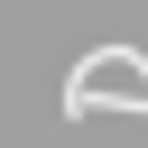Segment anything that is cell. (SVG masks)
<instances>
[{
  "label": "cell",
  "mask_w": 148,
  "mask_h": 148,
  "mask_svg": "<svg viewBox=\"0 0 148 148\" xmlns=\"http://www.w3.org/2000/svg\"><path fill=\"white\" fill-rule=\"evenodd\" d=\"M65 111H74V120H83V111H148V56H139V46L83 56L74 83H65Z\"/></svg>",
  "instance_id": "6da1fadb"
}]
</instances>
